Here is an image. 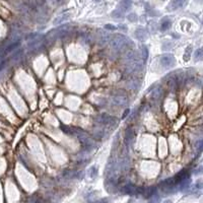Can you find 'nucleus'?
I'll return each mask as SVG.
<instances>
[{
    "mask_svg": "<svg viewBox=\"0 0 203 203\" xmlns=\"http://www.w3.org/2000/svg\"><path fill=\"white\" fill-rule=\"evenodd\" d=\"M161 63L164 67L170 68V67H173V66L175 65V63H176V59H175V57L173 56L172 54H164L162 56Z\"/></svg>",
    "mask_w": 203,
    "mask_h": 203,
    "instance_id": "1",
    "label": "nucleus"
},
{
    "mask_svg": "<svg viewBox=\"0 0 203 203\" xmlns=\"http://www.w3.org/2000/svg\"><path fill=\"white\" fill-rule=\"evenodd\" d=\"M126 42H127V39H126L124 36H121V35H117L116 37L113 39L112 41V45L114 48L116 49H121L123 48L124 46L126 45Z\"/></svg>",
    "mask_w": 203,
    "mask_h": 203,
    "instance_id": "2",
    "label": "nucleus"
},
{
    "mask_svg": "<svg viewBox=\"0 0 203 203\" xmlns=\"http://www.w3.org/2000/svg\"><path fill=\"white\" fill-rule=\"evenodd\" d=\"M186 0H173L172 3L170 4V7L172 9H177V8H180L185 4Z\"/></svg>",
    "mask_w": 203,
    "mask_h": 203,
    "instance_id": "3",
    "label": "nucleus"
},
{
    "mask_svg": "<svg viewBox=\"0 0 203 203\" xmlns=\"http://www.w3.org/2000/svg\"><path fill=\"white\" fill-rule=\"evenodd\" d=\"M131 4H132V0H123V2L121 3L122 11H127L131 7Z\"/></svg>",
    "mask_w": 203,
    "mask_h": 203,
    "instance_id": "4",
    "label": "nucleus"
},
{
    "mask_svg": "<svg viewBox=\"0 0 203 203\" xmlns=\"http://www.w3.org/2000/svg\"><path fill=\"white\" fill-rule=\"evenodd\" d=\"M69 14H65V15H61L60 18H57V20H54V25H56V23H60V22H62V21H64V20H67L68 18H69Z\"/></svg>",
    "mask_w": 203,
    "mask_h": 203,
    "instance_id": "5",
    "label": "nucleus"
},
{
    "mask_svg": "<svg viewBox=\"0 0 203 203\" xmlns=\"http://www.w3.org/2000/svg\"><path fill=\"white\" fill-rule=\"evenodd\" d=\"M191 48L192 47L191 46H189L188 47V49H186V52H185V54H184V60L185 61H188L189 60V58H190V55H191Z\"/></svg>",
    "mask_w": 203,
    "mask_h": 203,
    "instance_id": "6",
    "label": "nucleus"
},
{
    "mask_svg": "<svg viewBox=\"0 0 203 203\" xmlns=\"http://www.w3.org/2000/svg\"><path fill=\"white\" fill-rule=\"evenodd\" d=\"M170 27H171V21L170 20L162 21V31H166V30H168Z\"/></svg>",
    "mask_w": 203,
    "mask_h": 203,
    "instance_id": "7",
    "label": "nucleus"
},
{
    "mask_svg": "<svg viewBox=\"0 0 203 203\" xmlns=\"http://www.w3.org/2000/svg\"><path fill=\"white\" fill-rule=\"evenodd\" d=\"M20 45V42H16V43H14V44H12V45H10L9 47H8L7 49H6V52H10L11 50H13V49H15L16 47H18Z\"/></svg>",
    "mask_w": 203,
    "mask_h": 203,
    "instance_id": "8",
    "label": "nucleus"
},
{
    "mask_svg": "<svg viewBox=\"0 0 203 203\" xmlns=\"http://www.w3.org/2000/svg\"><path fill=\"white\" fill-rule=\"evenodd\" d=\"M195 58L197 59V60H200V59L202 58V51H201V49H199V50L195 51Z\"/></svg>",
    "mask_w": 203,
    "mask_h": 203,
    "instance_id": "9",
    "label": "nucleus"
},
{
    "mask_svg": "<svg viewBox=\"0 0 203 203\" xmlns=\"http://www.w3.org/2000/svg\"><path fill=\"white\" fill-rule=\"evenodd\" d=\"M152 197H153V199H151L148 203H159V197L157 195L155 196V195H153Z\"/></svg>",
    "mask_w": 203,
    "mask_h": 203,
    "instance_id": "10",
    "label": "nucleus"
},
{
    "mask_svg": "<svg viewBox=\"0 0 203 203\" xmlns=\"http://www.w3.org/2000/svg\"><path fill=\"white\" fill-rule=\"evenodd\" d=\"M105 27L108 30H111V31H114V30H116V27L115 25H105Z\"/></svg>",
    "mask_w": 203,
    "mask_h": 203,
    "instance_id": "11",
    "label": "nucleus"
},
{
    "mask_svg": "<svg viewBox=\"0 0 203 203\" xmlns=\"http://www.w3.org/2000/svg\"><path fill=\"white\" fill-rule=\"evenodd\" d=\"M113 15H115L116 18H120V16H121V12H119V10H116V11L113 12Z\"/></svg>",
    "mask_w": 203,
    "mask_h": 203,
    "instance_id": "12",
    "label": "nucleus"
},
{
    "mask_svg": "<svg viewBox=\"0 0 203 203\" xmlns=\"http://www.w3.org/2000/svg\"><path fill=\"white\" fill-rule=\"evenodd\" d=\"M129 113H130V110H126V111H125V113H124V114H123V116H122V119H125L126 117H127V115L129 114Z\"/></svg>",
    "mask_w": 203,
    "mask_h": 203,
    "instance_id": "13",
    "label": "nucleus"
},
{
    "mask_svg": "<svg viewBox=\"0 0 203 203\" xmlns=\"http://www.w3.org/2000/svg\"><path fill=\"white\" fill-rule=\"evenodd\" d=\"M134 16H135V14H131V15H129V20H132V21H134L135 20V18H134Z\"/></svg>",
    "mask_w": 203,
    "mask_h": 203,
    "instance_id": "14",
    "label": "nucleus"
},
{
    "mask_svg": "<svg viewBox=\"0 0 203 203\" xmlns=\"http://www.w3.org/2000/svg\"><path fill=\"white\" fill-rule=\"evenodd\" d=\"M164 203H172V202H171L170 200H166V201H164Z\"/></svg>",
    "mask_w": 203,
    "mask_h": 203,
    "instance_id": "15",
    "label": "nucleus"
},
{
    "mask_svg": "<svg viewBox=\"0 0 203 203\" xmlns=\"http://www.w3.org/2000/svg\"><path fill=\"white\" fill-rule=\"evenodd\" d=\"M95 1H100V0H95Z\"/></svg>",
    "mask_w": 203,
    "mask_h": 203,
    "instance_id": "16",
    "label": "nucleus"
}]
</instances>
